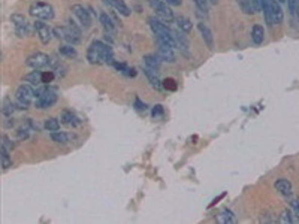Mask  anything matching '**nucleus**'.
<instances>
[{
    "instance_id": "4c0bfd02",
    "label": "nucleus",
    "mask_w": 299,
    "mask_h": 224,
    "mask_svg": "<svg viewBox=\"0 0 299 224\" xmlns=\"http://www.w3.org/2000/svg\"><path fill=\"white\" fill-rule=\"evenodd\" d=\"M151 115H153V118H156V120L163 118V115H165V109H163V106H162V105H156V106L151 109Z\"/></svg>"
},
{
    "instance_id": "c85d7f7f",
    "label": "nucleus",
    "mask_w": 299,
    "mask_h": 224,
    "mask_svg": "<svg viewBox=\"0 0 299 224\" xmlns=\"http://www.w3.org/2000/svg\"><path fill=\"white\" fill-rule=\"evenodd\" d=\"M11 151H8V149L5 146H2V149H0V157H2V167L6 171L9 169V167L12 166V159L9 156Z\"/></svg>"
},
{
    "instance_id": "5701e85b",
    "label": "nucleus",
    "mask_w": 299,
    "mask_h": 224,
    "mask_svg": "<svg viewBox=\"0 0 299 224\" xmlns=\"http://www.w3.org/2000/svg\"><path fill=\"white\" fill-rule=\"evenodd\" d=\"M62 123L66 124V126H72V127H77V126L80 124L77 115H75L72 111H63V114H62Z\"/></svg>"
},
{
    "instance_id": "ddd939ff",
    "label": "nucleus",
    "mask_w": 299,
    "mask_h": 224,
    "mask_svg": "<svg viewBox=\"0 0 299 224\" xmlns=\"http://www.w3.org/2000/svg\"><path fill=\"white\" fill-rule=\"evenodd\" d=\"M72 14L77 16V20L80 21L81 26L90 27V24H91V16H90V12H88L83 5H73V6H72Z\"/></svg>"
},
{
    "instance_id": "7c9ffc66",
    "label": "nucleus",
    "mask_w": 299,
    "mask_h": 224,
    "mask_svg": "<svg viewBox=\"0 0 299 224\" xmlns=\"http://www.w3.org/2000/svg\"><path fill=\"white\" fill-rule=\"evenodd\" d=\"M15 106H17V103H14L11 99H5L3 100V115L5 117H12V114H14V111H15Z\"/></svg>"
},
{
    "instance_id": "c9c22d12",
    "label": "nucleus",
    "mask_w": 299,
    "mask_h": 224,
    "mask_svg": "<svg viewBox=\"0 0 299 224\" xmlns=\"http://www.w3.org/2000/svg\"><path fill=\"white\" fill-rule=\"evenodd\" d=\"M162 87L167 91H175L177 90V82L172 78H167V80L162 81Z\"/></svg>"
},
{
    "instance_id": "2eb2a0df",
    "label": "nucleus",
    "mask_w": 299,
    "mask_h": 224,
    "mask_svg": "<svg viewBox=\"0 0 299 224\" xmlns=\"http://www.w3.org/2000/svg\"><path fill=\"white\" fill-rule=\"evenodd\" d=\"M198 29H199V32H200V36H202L203 42L207 44V47H208L210 49H213V48H214V36H213L211 29H210L207 24H203V23H199V24H198Z\"/></svg>"
},
{
    "instance_id": "bb28decb",
    "label": "nucleus",
    "mask_w": 299,
    "mask_h": 224,
    "mask_svg": "<svg viewBox=\"0 0 299 224\" xmlns=\"http://www.w3.org/2000/svg\"><path fill=\"white\" fill-rule=\"evenodd\" d=\"M175 21H177V26H178V29H180L181 32H184V33L192 32L193 24H192V21L189 20V18H185V16H178Z\"/></svg>"
},
{
    "instance_id": "1a4fd4ad",
    "label": "nucleus",
    "mask_w": 299,
    "mask_h": 224,
    "mask_svg": "<svg viewBox=\"0 0 299 224\" xmlns=\"http://www.w3.org/2000/svg\"><path fill=\"white\" fill-rule=\"evenodd\" d=\"M51 63V57H48L47 54L44 52H34L32 55H29L27 60H26V64L32 69H37V70H41L47 66H50Z\"/></svg>"
},
{
    "instance_id": "c756f323",
    "label": "nucleus",
    "mask_w": 299,
    "mask_h": 224,
    "mask_svg": "<svg viewBox=\"0 0 299 224\" xmlns=\"http://www.w3.org/2000/svg\"><path fill=\"white\" fill-rule=\"evenodd\" d=\"M44 127L48 130V132H57V130H60V121L57 118H52V117L47 118Z\"/></svg>"
},
{
    "instance_id": "423d86ee",
    "label": "nucleus",
    "mask_w": 299,
    "mask_h": 224,
    "mask_svg": "<svg viewBox=\"0 0 299 224\" xmlns=\"http://www.w3.org/2000/svg\"><path fill=\"white\" fill-rule=\"evenodd\" d=\"M57 103V93L50 88H42L36 91V108L48 109Z\"/></svg>"
},
{
    "instance_id": "79ce46f5",
    "label": "nucleus",
    "mask_w": 299,
    "mask_h": 224,
    "mask_svg": "<svg viewBox=\"0 0 299 224\" xmlns=\"http://www.w3.org/2000/svg\"><path fill=\"white\" fill-rule=\"evenodd\" d=\"M292 208H293V212L296 215V218L299 220V200H292Z\"/></svg>"
},
{
    "instance_id": "473e14b6",
    "label": "nucleus",
    "mask_w": 299,
    "mask_h": 224,
    "mask_svg": "<svg viewBox=\"0 0 299 224\" xmlns=\"http://www.w3.org/2000/svg\"><path fill=\"white\" fill-rule=\"evenodd\" d=\"M51 139L55 142V144H66L67 141H69V136L65 133V132H59V130H57V132H51Z\"/></svg>"
},
{
    "instance_id": "9d476101",
    "label": "nucleus",
    "mask_w": 299,
    "mask_h": 224,
    "mask_svg": "<svg viewBox=\"0 0 299 224\" xmlns=\"http://www.w3.org/2000/svg\"><path fill=\"white\" fill-rule=\"evenodd\" d=\"M33 29L36 30L37 36H39V39L44 45H48L51 41H52V36H54V32L48 27V24L45 21H41V20H36L33 23Z\"/></svg>"
},
{
    "instance_id": "7ed1b4c3",
    "label": "nucleus",
    "mask_w": 299,
    "mask_h": 224,
    "mask_svg": "<svg viewBox=\"0 0 299 224\" xmlns=\"http://www.w3.org/2000/svg\"><path fill=\"white\" fill-rule=\"evenodd\" d=\"M262 11H264L265 20L271 27L283 23L284 14L278 0H262Z\"/></svg>"
},
{
    "instance_id": "20e7f679",
    "label": "nucleus",
    "mask_w": 299,
    "mask_h": 224,
    "mask_svg": "<svg viewBox=\"0 0 299 224\" xmlns=\"http://www.w3.org/2000/svg\"><path fill=\"white\" fill-rule=\"evenodd\" d=\"M34 97H36V91L30 85L23 84V85L18 87V90L15 93V103L20 109H29V106L33 103Z\"/></svg>"
},
{
    "instance_id": "58836bf2",
    "label": "nucleus",
    "mask_w": 299,
    "mask_h": 224,
    "mask_svg": "<svg viewBox=\"0 0 299 224\" xmlns=\"http://www.w3.org/2000/svg\"><path fill=\"white\" fill-rule=\"evenodd\" d=\"M55 77L54 72H42V84H50Z\"/></svg>"
},
{
    "instance_id": "f03ea898",
    "label": "nucleus",
    "mask_w": 299,
    "mask_h": 224,
    "mask_svg": "<svg viewBox=\"0 0 299 224\" xmlns=\"http://www.w3.org/2000/svg\"><path fill=\"white\" fill-rule=\"evenodd\" d=\"M148 24H150V27H151L153 33L156 34L157 41L165 42L167 45H171L172 48H175L172 30L169 29V26H167L165 21H162L159 16H150L148 18Z\"/></svg>"
},
{
    "instance_id": "c03bdc74",
    "label": "nucleus",
    "mask_w": 299,
    "mask_h": 224,
    "mask_svg": "<svg viewBox=\"0 0 299 224\" xmlns=\"http://www.w3.org/2000/svg\"><path fill=\"white\" fill-rule=\"evenodd\" d=\"M165 2L171 6H180L183 3V0H165Z\"/></svg>"
},
{
    "instance_id": "dca6fc26",
    "label": "nucleus",
    "mask_w": 299,
    "mask_h": 224,
    "mask_svg": "<svg viewBox=\"0 0 299 224\" xmlns=\"http://www.w3.org/2000/svg\"><path fill=\"white\" fill-rule=\"evenodd\" d=\"M103 3L109 5L111 8H114L120 15L123 16H129L130 15V8L124 3V0H103Z\"/></svg>"
},
{
    "instance_id": "ea45409f",
    "label": "nucleus",
    "mask_w": 299,
    "mask_h": 224,
    "mask_svg": "<svg viewBox=\"0 0 299 224\" xmlns=\"http://www.w3.org/2000/svg\"><path fill=\"white\" fill-rule=\"evenodd\" d=\"M2 146H5V148L8 149V151H11V153H12V149L15 148L14 142H12V141H11V139H9V138H8L6 135L3 136V145H2Z\"/></svg>"
},
{
    "instance_id": "cd10ccee",
    "label": "nucleus",
    "mask_w": 299,
    "mask_h": 224,
    "mask_svg": "<svg viewBox=\"0 0 299 224\" xmlns=\"http://www.w3.org/2000/svg\"><path fill=\"white\" fill-rule=\"evenodd\" d=\"M66 27L69 29V32H70L72 36L75 37V41H77V44H80V42H81V29L77 26V23H75L73 20H69Z\"/></svg>"
},
{
    "instance_id": "a18cd8bd",
    "label": "nucleus",
    "mask_w": 299,
    "mask_h": 224,
    "mask_svg": "<svg viewBox=\"0 0 299 224\" xmlns=\"http://www.w3.org/2000/svg\"><path fill=\"white\" fill-rule=\"evenodd\" d=\"M278 2H280V3H286V2H287V0H278Z\"/></svg>"
},
{
    "instance_id": "4be33fe9",
    "label": "nucleus",
    "mask_w": 299,
    "mask_h": 224,
    "mask_svg": "<svg viewBox=\"0 0 299 224\" xmlns=\"http://www.w3.org/2000/svg\"><path fill=\"white\" fill-rule=\"evenodd\" d=\"M114 67L121 73L124 77H129V78H133L136 77V70L133 67H129L126 63H118V62H114Z\"/></svg>"
},
{
    "instance_id": "6ab92c4d",
    "label": "nucleus",
    "mask_w": 299,
    "mask_h": 224,
    "mask_svg": "<svg viewBox=\"0 0 299 224\" xmlns=\"http://www.w3.org/2000/svg\"><path fill=\"white\" fill-rule=\"evenodd\" d=\"M251 41L254 45H260L265 41V29L260 24H254L251 29Z\"/></svg>"
},
{
    "instance_id": "4468645a",
    "label": "nucleus",
    "mask_w": 299,
    "mask_h": 224,
    "mask_svg": "<svg viewBox=\"0 0 299 224\" xmlns=\"http://www.w3.org/2000/svg\"><path fill=\"white\" fill-rule=\"evenodd\" d=\"M52 32H54V36L57 37V39H62V41H65L70 45H77V41H75V37L72 36V33L69 32V29L66 26L55 27V29H52Z\"/></svg>"
},
{
    "instance_id": "aec40b11",
    "label": "nucleus",
    "mask_w": 299,
    "mask_h": 224,
    "mask_svg": "<svg viewBox=\"0 0 299 224\" xmlns=\"http://www.w3.org/2000/svg\"><path fill=\"white\" fill-rule=\"evenodd\" d=\"M217 221L220 224H233V223H236V217L231 209H223L221 212H218Z\"/></svg>"
},
{
    "instance_id": "9b49d317",
    "label": "nucleus",
    "mask_w": 299,
    "mask_h": 224,
    "mask_svg": "<svg viewBox=\"0 0 299 224\" xmlns=\"http://www.w3.org/2000/svg\"><path fill=\"white\" fill-rule=\"evenodd\" d=\"M157 57L162 62H167V63H174L175 62V54H174V48L171 45H167L165 42L157 41Z\"/></svg>"
},
{
    "instance_id": "37998d69",
    "label": "nucleus",
    "mask_w": 299,
    "mask_h": 224,
    "mask_svg": "<svg viewBox=\"0 0 299 224\" xmlns=\"http://www.w3.org/2000/svg\"><path fill=\"white\" fill-rule=\"evenodd\" d=\"M135 108H136L138 111H145V109H147V105L142 103V102L139 100V97H136V99H135Z\"/></svg>"
},
{
    "instance_id": "f3484780",
    "label": "nucleus",
    "mask_w": 299,
    "mask_h": 224,
    "mask_svg": "<svg viewBox=\"0 0 299 224\" xmlns=\"http://www.w3.org/2000/svg\"><path fill=\"white\" fill-rule=\"evenodd\" d=\"M275 189H277L280 193H282V194H284V196H292L293 185H292V182H290L289 179L280 178V179L275 181Z\"/></svg>"
},
{
    "instance_id": "f8f14e48",
    "label": "nucleus",
    "mask_w": 299,
    "mask_h": 224,
    "mask_svg": "<svg viewBox=\"0 0 299 224\" xmlns=\"http://www.w3.org/2000/svg\"><path fill=\"white\" fill-rule=\"evenodd\" d=\"M172 34H174V42H175V48H178L184 55L189 57L190 52H189V41H187V37L184 34V32H181L180 29L178 30H172Z\"/></svg>"
},
{
    "instance_id": "a19ab883",
    "label": "nucleus",
    "mask_w": 299,
    "mask_h": 224,
    "mask_svg": "<svg viewBox=\"0 0 299 224\" xmlns=\"http://www.w3.org/2000/svg\"><path fill=\"white\" fill-rule=\"evenodd\" d=\"M29 135H30V133H29V128H27V127H24V128H20V130H18V138H20L21 141H23V139H27V138H29Z\"/></svg>"
},
{
    "instance_id": "f704fd0d",
    "label": "nucleus",
    "mask_w": 299,
    "mask_h": 224,
    "mask_svg": "<svg viewBox=\"0 0 299 224\" xmlns=\"http://www.w3.org/2000/svg\"><path fill=\"white\" fill-rule=\"evenodd\" d=\"M193 3L196 5L199 12L207 14L208 9H210V0H193Z\"/></svg>"
},
{
    "instance_id": "a878e982",
    "label": "nucleus",
    "mask_w": 299,
    "mask_h": 224,
    "mask_svg": "<svg viewBox=\"0 0 299 224\" xmlns=\"http://www.w3.org/2000/svg\"><path fill=\"white\" fill-rule=\"evenodd\" d=\"M59 52H60V55H63V57H66V59H77V55H78L77 49H75L73 45H70V44L62 45L59 48Z\"/></svg>"
},
{
    "instance_id": "2f4dec72",
    "label": "nucleus",
    "mask_w": 299,
    "mask_h": 224,
    "mask_svg": "<svg viewBox=\"0 0 299 224\" xmlns=\"http://www.w3.org/2000/svg\"><path fill=\"white\" fill-rule=\"evenodd\" d=\"M293 215H295V212H293V211H290V209H284V211L282 212V215H280L278 221H280V223H283V224H286V223L292 224V223H295V221H296Z\"/></svg>"
},
{
    "instance_id": "72a5a7b5",
    "label": "nucleus",
    "mask_w": 299,
    "mask_h": 224,
    "mask_svg": "<svg viewBox=\"0 0 299 224\" xmlns=\"http://www.w3.org/2000/svg\"><path fill=\"white\" fill-rule=\"evenodd\" d=\"M238 5L242 9V12H246L249 15L254 14V8L251 5V0H238Z\"/></svg>"
},
{
    "instance_id": "e433bc0d",
    "label": "nucleus",
    "mask_w": 299,
    "mask_h": 224,
    "mask_svg": "<svg viewBox=\"0 0 299 224\" xmlns=\"http://www.w3.org/2000/svg\"><path fill=\"white\" fill-rule=\"evenodd\" d=\"M287 5H289L290 14L299 16V0H287Z\"/></svg>"
},
{
    "instance_id": "b1692460",
    "label": "nucleus",
    "mask_w": 299,
    "mask_h": 224,
    "mask_svg": "<svg viewBox=\"0 0 299 224\" xmlns=\"http://www.w3.org/2000/svg\"><path fill=\"white\" fill-rule=\"evenodd\" d=\"M24 80H26L29 84L41 85V84H42V72H41V70H37V69H33V72H30L29 75H26Z\"/></svg>"
},
{
    "instance_id": "0eeeda50",
    "label": "nucleus",
    "mask_w": 299,
    "mask_h": 224,
    "mask_svg": "<svg viewBox=\"0 0 299 224\" xmlns=\"http://www.w3.org/2000/svg\"><path fill=\"white\" fill-rule=\"evenodd\" d=\"M150 6L153 8V11L156 12V16H159L162 21L165 23H172L175 20L174 12L169 8L165 0H150Z\"/></svg>"
},
{
    "instance_id": "393cba45",
    "label": "nucleus",
    "mask_w": 299,
    "mask_h": 224,
    "mask_svg": "<svg viewBox=\"0 0 299 224\" xmlns=\"http://www.w3.org/2000/svg\"><path fill=\"white\" fill-rule=\"evenodd\" d=\"M100 24L103 26V29H105V32L106 33H114L116 32V24H114V21L111 20V16L108 15V14H100Z\"/></svg>"
},
{
    "instance_id": "412c9836",
    "label": "nucleus",
    "mask_w": 299,
    "mask_h": 224,
    "mask_svg": "<svg viewBox=\"0 0 299 224\" xmlns=\"http://www.w3.org/2000/svg\"><path fill=\"white\" fill-rule=\"evenodd\" d=\"M142 60H144V66H145V67H150V69H153V70H157V72H159L160 64H162V60L157 57V55L148 54V55H145Z\"/></svg>"
},
{
    "instance_id": "39448f33",
    "label": "nucleus",
    "mask_w": 299,
    "mask_h": 224,
    "mask_svg": "<svg viewBox=\"0 0 299 224\" xmlns=\"http://www.w3.org/2000/svg\"><path fill=\"white\" fill-rule=\"evenodd\" d=\"M29 12L32 16H34L36 20L41 21H51L54 18V8L50 3L45 2H34L30 5Z\"/></svg>"
},
{
    "instance_id": "a211bd4d",
    "label": "nucleus",
    "mask_w": 299,
    "mask_h": 224,
    "mask_svg": "<svg viewBox=\"0 0 299 224\" xmlns=\"http://www.w3.org/2000/svg\"><path fill=\"white\" fill-rule=\"evenodd\" d=\"M144 73H145V77L147 80L150 81V84H151L154 88H162V81L159 78V72L157 70H153V69H150V67H145L144 66Z\"/></svg>"
},
{
    "instance_id": "f257e3e1",
    "label": "nucleus",
    "mask_w": 299,
    "mask_h": 224,
    "mask_svg": "<svg viewBox=\"0 0 299 224\" xmlns=\"http://www.w3.org/2000/svg\"><path fill=\"white\" fill-rule=\"evenodd\" d=\"M87 60L91 64H114V51L109 45L95 41L87 49Z\"/></svg>"
},
{
    "instance_id": "6e6552de",
    "label": "nucleus",
    "mask_w": 299,
    "mask_h": 224,
    "mask_svg": "<svg viewBox=\"0 0 299 224\" xmlns=\"http://www.w3.org/2000/svg\"><path fill=\"white\" fill-rule=\"evenodd\" d=\"M11 21L14 24V29H15V33L20 36V37H29L30 33H32V29H30V24L27 23L26 16L21 15V14H14L11 15Z\"/></svg>"
}]
</instances>
